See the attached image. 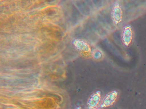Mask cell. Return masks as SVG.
I'll use <instances>...</instances> for the list:
<instances>
[{"mask_svg":"<svg viewBox=\"0 0 146 109\" xmlns=\"http://www.w3.org/2000/svg\"></svg>","mask_w":146,"mask_h":109,"instance_id":"cell-4","label":"cell"},{"mask_svg":"<svg viewBox=\"0 0 146 109\" xmlns=\"http://www.w3.org/2000/svg\"><path fill=\"white\" fill-rule=\"evenodd\" d=\"M101 99V92L98 91L92 93L88 98L87 106L88 109H96L99 106Z\"/></svg>","mask_w":146,"mask_h":109,"instance_id":"cell-2","label":"cell"},{"mask_svg":"<svg viewBox=\"0 0 146 109\" xmlns=\"http://www.w3.org/2000/svg\"><path fill=\"white\" fill-rule=\"evenodd\" d=\"M118 92L113 90L107 93L102 99L100 106L101 108H106L113 105L116 102L118 97Z\"/></svg>","mask_w":146,"mask_h":109,"instance_id":"cell-1","label":"cell"},{"mask_svg":"<svg viewBox=\"0 0 146 109\" xmlns=\"http://www.w3.org/2000/svg\"><path fill=\"white\" fill-rule=\"evenodd\" d=\"M75 109H82V108L80 107H78Z\"/></svg>","mask_w":146,"mask_h":109,"instance_id":"cell-3","label":"cell"}]
</instances>
